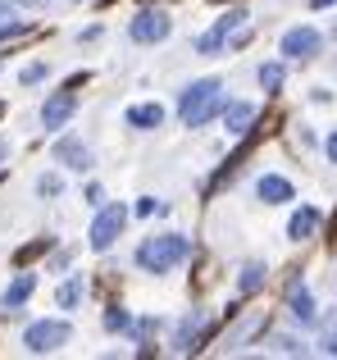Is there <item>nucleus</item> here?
<instances>
[{
  "mask_svg": "<svg viewBox=\"0 0 337 360\" xmlns=\"http://www.w3.org/2000/svg\"><path fill=\"white\" fill-rule=\"evenodd\" d=\"M219 110H223V82L219 78H201V82H192V87L178 96V119H183L187 128L210 123Z\"/></svg>",
  "mask_w": 337,
  "mask_h": 360,
  "instance_id": "f257e3e1",
  "label": "nucleus"
},
{
  "mask_svg": "<svg viewBox=\"0 0 337 360\" xmlns=\"http://www.w3.org/2000/svg\"><path fill=\"white\" fill-rule=\"evenodd\" d=\"M187 255H192V242H187L183 233H160V238H146L137 246V264H142L146 274H168L173 264H183Z\"/></svg>",
  "mask_w": 337,
  "mask_h": 360,
  "instance_id": "f03ea898",
  "label": "nucleus"
},
{
  "mask_svg": "<svg viewBox=\"0 0 337 360\" xmlns=\"http://www.w3.org/2000/svg\"><path fill=\"white\" fill-rule=\"evenodd\" d=\"M69 319H37V324H27V333H23V347L32 356H46V352H60L64 342H69Z\"/></svg>",
  "mask_w": 337,
  "mask_h": 360,
  "instance_id": "7ed1b4c3",
  "label": "nucleus"
},
{
  "mask_svg": "<svg viewBox=\"0 0 337 360\" xmlns=\"http://www.w3.org/2000/svg\"><path fill=\"white\" fill-rule=\"evenodd\" d=\"M124 224H128L124 205H100V214L91 219V233H87L91 251H110V246L119 242V233H124Z\"/></svg>",
  "mask_w": 337,
  "mask_h": 360,
  "instance_id": "20e7f679",
  "label": "nucleus"
},
{
  "mask_svg": "<svg viewBox=\"0 0 337 360\" xmlns=\"http://www.w3.org/2000/svg\"><path fill=\"white\" fill-rule=\"evenodd\" d=\"M168 27H173V23H168L164 9H142V14L128 23V37L142 41V46H155V41H164V37H168Z\"/></svg>",
  "mask_w": 337,
  "mask_h": 360,
  "instance_id": "39448f33",
  "label": "nucleus"
},
{
  "mask_svg": "<svg viewBox=\"0 0 337 360\" xmlns=\"http://www.w3.org/2000/svg\"><path fill=\"white\" fill-rule=\"evenodd\" d=\"M324 46V37L315 32V27H292V32H283V60H315Z\"/></svg>",
  "mask_w": 337,
  "mask_h": 360,
  "instance_id": "423d86ee",
  "label": "nucleus"
},
{
  "mask_svg": "<svg viewBox=\"0 0 337 360\" xmlns=\"http://www.w3.org/2000/svg\"><path fill=\"white\" fill-rule=\"evenodd\" d=\"M73 110H78V101H73V91H55L51 101L41 105V128H64V123L73 119Z\"/></svg>",
  "mask_w": 337,
  "mask_h": 360,
  "instance_id": "0eeeda50",
  "label": "nucleus"
},
{
  "mask_svg": "<svg viewBox=\"0 0 337 360\" xmlns=\"http://www.w3.org/2000/svg\"><path fill=\"white\" fill-rule=\"evenodd\" d=\"M55 160H60V165H69V169H78V174H87V169H91V150L82 146V141H73V137L55 141Z\"/></svg>",
  "mask_w": 337,
  "mask_h": 360,
  "instance_id": "6e6552de",
  "label": "nucleus"
},
{
  "mask_svg": "<svg viewBox=\"0 0 337 360\" xmlns=\"http://www.w3.org/2000/svg\"><path fill=\"white\" fill-rule=\"evenodd\" d=\"M315 233H319V210H315V205H301V210L287 219V238L305 242V238H315Z\"/></svg>",
  "mask_w": 337,
  "mask_h": 360,
  "instance_id": "1a4fd4ad",
  "label": "nucleus"
},
{
  "mask_svg": "<svg viewBox=\"0 0 337 360\" xmlns=\"http://www.w3.org/2000/svg\"><path fill=\"white\" fill-rule=\"evenodd\" d=\"M124 119H128V128H142V132H151V128H160V123H164V105L146 101V105H133Z\"/></svg>",
  "mask_w": 337,
  "mask_h": 360,
  "instance_id": "9d476101",
  "label": "nucleus"
},
{
  "mask_svg": "<svg viewBox=\"0 0 337 360\" xmlns=\"http://www.w3.org/2000/svg\"><path fill=\"white\" fill-rule=\"evenodd\" d=\"M256 192H260V201H269V205L292 201V183H287V178H278V174H265V178L256 183Z\"/></svg>",
  "mask_w": 337,
  "mask_h": 360,
  "instance_id": "9b49d317",
  "label": "nucleus"
},
{
  "mask_svg": "<svg viewBox=\"0 0 337 360\" xmlns=\"http://www.w3.org/2000/svg\"><path fill=\"white\" fill-rule=\"evenodd\" d=\"M251 119H256V105H251V101H228V105H223V128L228 132H246Z\"/></svg>",
  "mask_w": 337,
  "mask_h": 360,
  "instance_id": "f8f14e48",
  "label": "nucleus"
},
{
  "mask_svg": "<svg viewBox=\"0 0 337 360\" xmlns=\"http://www.w3.org/2000/svg\"><path fill=\"white\" fill-rule=\"evenodd\" d=\"M32 292H37V278H32V274H18V278H14V283L5 288V297H0V306H5V310H18V306H23L27 297H32Z\"/></svg>",
  "mask_w": 337,
  "mask_h": 360,
  "instance_id": "ddd939ff",
  "label": "nucleus"
},
{
  "mask_svg": "<svg viewBox=\"0 0 337 360\" xmlns=\"http://www.w3.org/2000/svg\"><path fill=\"white\" fill-rule=\"evenodd\" d=\"M287 315H292L296 324H315V297L305 288H292V297H287Z\"/></svg>",
  "mask_w": 337,
  "mask_h": 360,
  "instance_id": "4468645a",
  "label": "nucleus"
},
{
  "mask_svg": "<svg viewBox=\"0 0 337 360\" xmlns=\"http://www.w3.org/2000/svg\"><path fill=\"white\" fill-rule=\"evenodd\" d=\"M260 283H265V264H246V269H242V278H237L242 297H251V292H260Z\"/></svg>",
  "mask_w": 337,
  "mask_h": 360,
  "instance_id": "2eb2a0df",
  "label": "nucleus"
},
{
  "mask_svg": "<svg viewBox=\"0 0 337 360\" xmlns=\"http://www.w3.org/2000/svg\"><path fill=\"white\" fill-rule=\"evenodd\" d=\"M260 87H265V91L283 87V64H260Z\"/></svg>",
  "mask_w": 337,
  "mask_h": 360,
  "instance_id": "dca6fc26",
  "label": "nucleus"
},
{
  "mask_svg": "<svg viewBox=\"0 0 337 360\" xmlns=\"http://www.w3.org/2000/svg\"><path fill=\"white\" fill-rule=\"evenodd\" d=\"M78 297H82V283H78V278L60 288V306H64V310H73V306H78Z\"/></svg>",
  "mask_w": 337,
  "mask_h": 360,
  "instance_id": "f3484780",
  "label": "nucleus"
},
{
  "mask_svg": "<svg viewBox=\"0 0 337 360\" xmlns=\"http://www.w3.org/2000/svg\"><path fill=\"white\" fill-rule=\"evenodd\" d=\"M105 328H110V333H124V328H133V319H128L124 310H110V315H105Z\"/></svg>",
  "mask_w": 337,
  "mask_h": 360,
  "instance_id": "a211bd4d",
  "label": "nucleus"
},
{
  "mask_svg": "<svg viewBox=\"0 0 337 360\" xmlns=\"http://www.w3.org/2000/svg\"><path fill=\"white\" fill-rule=\"evenodd\" d=\"M196 51H201V55H214V51H223V37H219V32H205L201 41H196Z\"/></svg>",
  "mask_w": 337,
  "mask_h": 360,
  "instance_id": "6ab92c4d",
  "label": "nucleus"
},
{
  "mask_svg": "<svg viewBox=\"0 0 337 360\" xmlns=\"http://www.w3.org/2000/svg\"><path fill=\"white\" fill-rule=\"evenodd\" d=\"M18 78H23V87H37V82L46 78V64H32V69H23Z\"/></svg>",
  "mask_w": 337,
  "mask_h": 360,
  "instance_id": "aec40b11",
  "label": "nucleus"
},
{
  "mask_svg": "<svg viewBox=\"0 0 337 360\" xmlns=\"http://www.w3.org/2000/svg\"><path fill=\"white\" fill-rule=\"evenodd\" d=\"M160 210H164V205L155 201V196H142V201H137V214H160Z\"/></svg>",
  "mask_w": 337,
  "mask_h": 360,
  "instance_id": "412c9836",
  "label": "nucleus"
},
{
  "mask_svg": "<svg viewBox=\"0 0 337 360\" xmlns=\"http://www.w3.org/2000/svg\"><path fill=\"white\" fill-rule=\"evenodd\" d=\"M37 192H41V196H60V178H41V183H37Z\"/></svg>",
  "mask_w": 337,
  "mask_h": 360,
  "instance_id": "4be33fe9",
  "label": "nucleus"
},
{
  "mask_svg": "<svg viewBox=\"0 0 337 360\" xmlns=\"http://www.w3.org/2000/svg\"><path fill=\"white\" fill-rule=\"evenodd\" d=\"M274 347H278V352H283V356H296V352H305V347H296V342H292V338H278V342H274Z\"/></svg>",
  "mask_w": 337,
  "mask_h": 360,
  "instance_id": "5701e85b",
  "label": "nucleus"
},
{
  "mask_svg": "<svg viewBox=\"0 0 337 360\" xmlns=\"http://www.w3.org/2000/svg\"><path fill=\"white\" fill-rule=\"evenodd\" d=\"M319 352H324V356H333V360H337V333H329V338H324V342H319Z\"/></svg>",
  "mask_w": 337,
  "mask_h": 360,
  "instance_id": "b1692460",
  "label": "nucleus"
},
{
  "mask_svg": "<svg viewBox=\"0 0 337 360\" xmlns=\"http://www.w3.org/2000/svg\"><path fill=\"white\" fill-rule=\"evenodd\" d=\"M329 160H333V165H337V132H333V137H329Z\"/></svg>",
  "mask_w": 337,
  "mask_h": 360,
  "instance_id": "393cba45",
  "label": "nucleus"
},
{
  "mask_svg": "<svg viewBox=\"0 0 337 360\" xmlns=\"http://www.w3.org/2000/svg\"><path fill=\"white\" fill-rule=\"evenodd\" d=\"M310 5H315V9H324V5H337V0H310Z\"/></svg>",
  "mask_w": 337,
  "mask_h": 360,
  "instance_id": "a878e982",
  "label": "nucleus"
},
{
  "mask_svg": "<svg viewBox=\"0 0 337 360\" xmlns=\"http://www.w3.org/2000/svg\"><path fill=\"white\" fill-rule=\"evenodd\" d=\"M0 18H9V5H0Z\"/></svg>",
  "mask_w": 337,
  "mask_h": 360,
  "instance_id": "bb28decb",
  "label": "nucleus"
},
{
  "mask_svg": "<svg viewBox=\"0 0 337 360\" xmlns=\"http://www.w3.org/2000/svg\"><path fill=\"white\" fill-rule=\"evenodd\" d=\"M333 32H337V23H333Z\"/></svg>",
  "mask_w": 337,
  "mask_h": 360,
  "instance_id": "cd10ccee",
  "label": "nucleus"
}]
</instances>
